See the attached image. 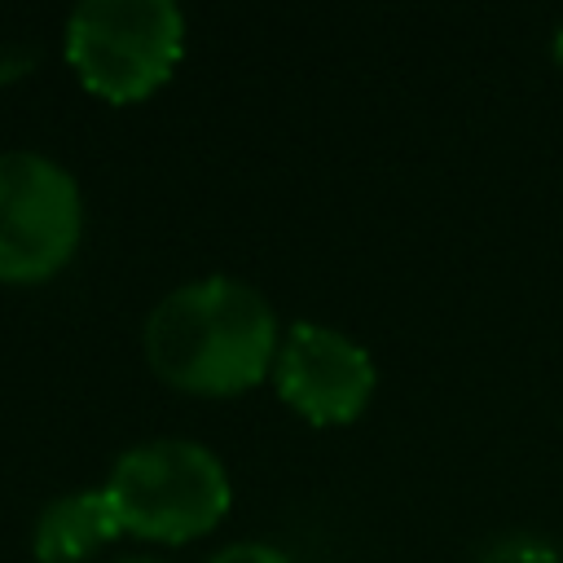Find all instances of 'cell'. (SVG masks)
Wrapping results in <instances>:
<instances>
[{
  "label": "cell",
  "instance_id": "1",
  "mask_svg": "<svg viewBox=\"0 0 563 563\" xmlns=\"http://www.w3.org/2000/svg\"><path fill=\"white\" fill-rule=\"evenodd\" d=\"M150 369L194 396H238L277 361L268 299L238 277H198L163 295L145 321Z\"/></svg>",
  "mask_w": 563,
  "mask_h": 563
},
{
  "label": "cell",
  "instance_id": "2",
  "mask_svg": "<svg viewBox=\"0 0 563 563\" xmlns=\"http://www.w3.org/2000/svg\"><path fill=\"white\" fill-rule=\"evenodd\" d=\"M106 493L123 532L172 545L211 532L233 501L220 457L194 440H145L128 449L114 462Z\"/></svg>",
  "mask_w": 563,
  "mask_h": 563
},
{
  "label": "cell",
  "instance_id": "3",
  "mask_svg": "<svg viewBox=\"0 0 563 563\" xmlns=\"http://www.w3.org/2000/svg\"><path fill=\"white\" fill-rule=\"evenodd\" d=\"M185 53V18L172 0H84L66 22V62L106 101L150 97Z\"/></svg>",
  "mask_w": 563,
  "mask_h": 563
},
{
  "label": "cell",
  "instance_id": "4",
  "mask_svg": "<svg viewBox=\"0 0 563 563\" xmlns=\"http://www.w3.org/2000/svg\"><path fill=\"white\" fill-rule=\"evenodd\" d=\"M75 176L35 150H0V282H44L79 246Z\"/></svg>",
  "mask_w": 563,
  "mask_h": 563
},
{
  "label": "cell",
  "instance_id": "5",
  "mask_svg": "<svg viewBox=\"0 0 563 563\" xmlns=\"http://www.w3.org/2000/svg\"><path fill=\"white\" fill-rule=\"evenodd\" d=\"M273 374L282 400L317 427L352 422L374 391L369 352L356 339L317 321H299L286 330V339L277 343Z\"/></svg>",
  "mask_w": 563,
  "mask_h": 563
},
{
  "label": "cell",
  "instance_id": "6",
  "mask_svg": "<svg viewBox=\"0 0 563 563\" xmlns=\"http://www.w3.org/2000/svg\"><path fill=\"white\" fill-rule=\"evenodd\" d=\"M119 532H123V523H119V510H114L106 484L75 488L40 510L31 550L40 563H79V559L97 554L106 541H114Z\"/></svg>",
  "mask_w": 563,
  "mask_h": 563
},
{
  "label": "cell",
  "instance_id": "7",
  "mask_svg": "<svg viewBox=\"0 0 563 563\" xmlns=\"http://www.w3.org/2000/svg\"><path fill=\"white\" fill-rule=\"evenodd\" d=\"M479 563H563V554L537 537H501L484 550Z\"/></svg>",
  "mask_w": 563,
  "mask_h": 563
},
{
  "label": "cell",
  "instance_id": "8",
  "mask_svg": "<svg viewBox=\"0 0 563 563\" xmlns=\"http://www.w3.org/2000/svg\"><path fill=\"white\" fill-rule=\"evenodd\" d=\"M211 563H290V559H286L282 550L264 545V541H238V545L220 550Z\"/></svg>",
  "mask_w": 563,
  "mask_h": 563
},
{
  "label": "cell",
  "instance_id": "9",
  "mask_svg": "<svg viewBox=\"0 0 563 563\" xmlns=\"http://www.w3.org/2000/svg\"><path fill=\"white\" fill-rule=\"evenodd\" d=\"M31 62H35V53H31V48H22V44H0V79L26 75V70H31Z\"/></svg>",
  "mask_w": 563,
  "mask_h": 563
},
{
  "label": "cell",
  "instance_id": "10",
  "mask_svg": "<svg viewBox=\"0 0 563 563\" xmlns=\"http://www.w3.org/2000/svg\"><path fill=\"white\" fill-rule=\"evenodd\" d=\"M550 53H554V62H559V66H563V26H559V31H554V40H550Z\"/></svg>",
  "mask_w": 563,
  "mask_h": 563
},
{
  "label": "cell",
  "instance_id": "11",
  "mask_svg": "<svg viewBox=\"0 0 563 563\" xmlns=\"http://www.w3.org/2000/svg\"><path fill=\"white\" fill-rule=\"evenodd\" d=\"M119 563H158V559H119Z\"/></svg>",
  "mask_w": 563,
  "mask_h": 563
}]
</instances>
